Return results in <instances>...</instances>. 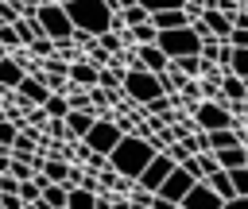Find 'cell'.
<instances>
[{
  "instance_id": "6da1fadb",
  "label": "cell",
  "mask_w": 248,
  "mask_h": 209,
  "mask_svg": "<svg viewBox=\"0 0 248 209\" xmlns=\"http://www.w3.org/2000/svg\"><path fill=\"white\" fill-rule=\"evenodd\" d=\"M151 155H155V147H151L147 135H140V132H124V135L116 139V147L108 151V166H112V174L136 182V174L147 166Z\"/></svg>"
},
{
  "instance_id": "7a4b0ae2",
  "label": "cell",
  "mask_w": 248,
  "mask_h": 209,
  "mask_svg": "<svg viewBox=\"0 0 248 209\" xmlns=\"http://www.w3.org/2000/svg\"><path fill=\"white\" fill-rule=\"evenodd\" d=\"M62 8H66V15H70L74 31H89V35L108 31V27H112V15H116V12L108 8V0H66Z\"/></svg>"
},
{
  "instance_id": "3957f363",
  "label": "cell",
  "mask_w": 248,
  "mask_h": 209,
  "mask_svg": "<svg viewBox=\"0 0 248 209\" xmlns=\"http://www.w3.org/2000/svg\"><path fill=\"white\" fill-rule=\"evenodd\" d=\"M120 93H124L132 104H147V101H155V97L163 93V85H159V74H151V70H143L140 62H132V66L124 70V77H120Z\"/></svg>"
},
{
  "instance_id": "277c9868",
  "label": "cell",
  "mask_w": 248,
  "mask_h": 209,
  "mask_svg": "<svg viewBox=\"0 0 248 209\" xmlns=\"http://www.w3.org/2000/svg\"><path fill=\"white\" fill-rule=\"evenodd\" d=\"M35 23H39V31L50 35L54 43H62V39L74 35V23H70V15H66V8H62L58 0H43V4L35 8Z\"/></svg>"
},
{
  "instance_id": "5b68a950",
  "label": "cell",
  "mask_w": 248,
  "mask_h": 209,
  "mask_svg": "<svg viewBox=\"0 0 248 209\" xmlns=\"http://www.w3.org/2000/svg\"><path fill=\"white\" fill-rule=\"evenodd\" d=\"M155 46H159L167 58H178V54H198L202 39L194 35L190 23H182V27H163V31H155Z\"/></svg>"
},
{
  "instance_id": "8992f818",
  "label": "cell",
  "mask_w": 248,
  "mask_h": 209,
  "mask_svg": "<svg viewBox=\"0 0 248 209\" xmlns=\"http://www.w3.org/2000/svg\"><path fill=\"white\" fill-rule=\"evenodd\" d=\"M120 135H124V132H120L116 120H97V116H93V124H89V132L81 135V143H85L89 151H97V155H108Z\"/></svg>"
},
{
  "instance_id": "52a82bcc",
  "label": "cell",
  "mask_w": 248,
  "mask_h": 209,
  "mask_svg": "<svg viewBox=\"0 0 248 209\" xmlns=\"http://www.w3.org/2000/svg\"><path fill=\"white\" fill-rule=\"evenodd\" d=\"M178 209H225V197H221L205 178H194L190 190L178 197Z\"/></svg>"
},
{
  "instance_id": "ba28073f",
  "label": "cell",
  "mask_w": 248,
  "mask_h": 209,
  "mask_svg": "<svg viewBox=\"0 0 248 209\" xmlns=\"http://www.w3.org/2000/svg\"><path fill=\"white\" fill-rule=\"evenodd\" d=\"M170 166H174V159H170L167 151H155V155L147 159V166L136 174V182H140L143 190H159V182L170 174Z\"/></svg>"
},
{
  "instance_id": "9c48e42d",
  "label": "cell",
  "mask_w": 248,
  "mask_h": 209,
  "mask_svg": "<svg viewBox=\"0 0 248 209\" xmlns=\"http://www.w3.org/2000/svg\"><path fill=\"white\" fill-rule=\"evenodd\" d=\"M190 182H194V174H190L186 166H178V163H174V166H170V174H167V178L159 182V190H155V194H159L163 201L178 205V197H182V194L190 190Z\"/></svg>"
},
{
  "instance_id": "30bf717a",
  "label": "cell",
  "mask_w": 248,
  "mask_h": 209,
  "mask_svg": "<svg viewBox=\"0 0 248 209\" xmlns=\"http://www.w3.org/2000/svg\"><path fill=\"white\" fill-rule=\"evenodd\" d=\"M136 62H140L143 70H151V74H163V70L170 66V58H167L155 43H136Z\"/></svg>"
},
{
  "instance_id": "8fae6325",
  "label": "cell",
  "mask_w": 248,
  "mask_h": 209,
  "mask_svg": "<svg viewBox=\"0 0 248 209\" xmlns=\"http://www.w3.org/2000/svg\"><path fill=\"white\" fill-rule=\"evenodd\" d=\"M35 209H66V182H43Z\"/></svg>"
},
{
  "instance_id": "7c38bea8",
  "label": "cell",
  "mask_w": 248,
  "mask_h": 209,
  "mask_svg": "<svg viewBox=\"0 0 248 209\" xmlns=\"http://www.w3.org/2000/svg\"><path fill=\"white\" fill-rule=\"evenodd\" d=\"M62 124H66V135H70V139H81V135L89 132V124H93V112H89V108H70V112L62 116Z\"/></svg>"
},
{
  "instance_id": "4fadbf2b",
  "label": "cell",
  "mask_w": 248,
  "mask_h": 209,
  "mask_svg": "<svg viewBox=\"0 0 248 209\" xmlns=\"http://www.w3.org/2000/svg\"><path fill=\"white\" fill-rule=\"evenodd\" d=\"M147 19L155 23V31H163V27H182V23H190V12H186V8H159V12H151Z\"/></svg>"
},
{
  "instance_id": "5bb4252c",
  "label": "cell",
  "mask_w": 248,
  "mask_h": 209,
  "mask_svg": "<svg viewBox=\"0 0 248 209\" xmlns=\"http://www.w3.org/2000/svg\"><path fill=\"white\" fill-rule=\"evenodd\" d=\"M23 74H27V70L4 50V54H0V89H16V85L23 81Z\"/></svg>"
},
{
  "instance_id": "9a60e30c",
  "label": "cell",
  "mask_w": 248,
  "mask_h": 209,
  "mask_svg": "<svg viewBox=\"0 0 248 209\" xmlns=\"http://www.w3.org/2000/svg\"><path fill=\"white\" fill-rule=\"evenodd\" d=\"M202 19H205V27H209L217 39H229V31H232V19H229L225 12H217V8H202Z\"/></svg>"
},
{
  "instance_id": "2e32d148",
  "label": "cell",
  "mask_w": 248,
  "mask_h": 209,
  "mask_svg": "<svg viewBox=\"0 0 248 209\" xmlns=\"http://www.w3.org/2000/svg\"><path fill=\"white\" fill-rule=\"evenodd\" d=\"M97 70H101V66H93V62H74V66H66V74H70L78 85H85V89L97 85Z\"/></svg>"
},
{
  "instance_id": "e0dca14e",
  "label": "cell",
  "mask_w": 248,
  "mask_h": 209,
  "mask_svg": "<svg viewBox=\"0 0 248 209\" xmlns=\"http://www.w3.org/2000/svg\"><path fill=\"white\" fill-rule=\"evenodd\" d=\"M221 97H225V101H244V81H240L232 70L221 74Z\"/></svg>"
},
{
  "instance_id": "ac0fdd59",
  "label": "cell",
  "mask_w": 248,
  "mask_h": 209,
  "mask_svg": "<svg viewBox=\"0 0 248 209\" xmlns=\"http://www.w3.org/2000/svg\"><path fill=\"white\" fill-rule=\"evenodd\" d=\"M205 182H209V186H213V190H217V194H221L225 201L232 197V178H229V170H225V166L209 170V174H205Z\"/></svg>"
},
{
  "instance_id": "d6986e66",
  "label": "cell",
  "mask_w": 248,
  "mask_h": 209,
  "mask_svg": "<svg viewBox=\"0 0 248 209\" xmlns=\"http://www.w3.org/2000/svg\"><path fill=\"white\" fill-rule=\"evenodd\" d=\"M229 178H232V197H248V163L244 166H225ZM229 197V201H232Z\"/></svg>"
},
{
  "instance_id": "ffe728a7",
  "label": "cell",
  "mask_w": 248,
  "mask_h": 209,
  "mask_svg": "<svg viewBox=\"0 0 248 209\" xmlns=\"http://www.w3.org/2000/svg\"><path fill=\"white\" fill-rule=\"evenodd\" d=\"M39 190H43V186H39L35 178H19V182H16V194H19L23 205H35V201H39Z\"/></svg>"
},
{
  "instance_id": "44dd1931",
  "label": "cell",
  "mask_w": 248,
  "mask_h": 209,
  "mask_svg": "<svg viewBox=\"0 0 248 209\" xmlns=\"http://www.w3.org/2000/svg\"><path fill=\"white\" fill-rule=\"evenodd\" d=\"M229 70L240 77V81H248V46H232V58H229Z\"/></svg>"
},
{
  "instance_id": "7402d4cb",
  "label": "cell",
  "mask_w": 248,
  "mask_h": 209,
  "mask_svg": "<svg viewBox=\"0 0 248 209\" xmlns=\"http://www.w3.org/2000/svg\"><path fill=\"white\" fill-rule=\"evenodd\" d=\"M116 15H120V19H124V27H132V23H143V19H147V15H151V12H147V8H143V4H128V8H120V12H116Z\"/></svg>"
},
{
  "instance_id": "603a6c76",
  "label": "cell",
  "mask_w": 248,
  "mask_h": 209,
  "mask_svg": "<svg viewBox=\"0 0 248 209\" xmlns=\"http://www.w3.org/2000/svg\"><path fill=\"white\" fill-rule=\"evenodd\" d=\"M120 77H124V70H108V66H101L97 70V85H105V89H120Z\"/></svg>"
},
{
  "instance_id": "cb8c5ba5",
  "label": "cell",
  "mask_w": 248,
  "mask_h": 209,
  "mask_svg": "<svg viewBox=\"0 0 248 209\" xmlns=\"http://www.w3.org/2000/svg\"><path fill=\"white\" fill-rule=\"evenodd\" d=\"M151 201H155V190H143V186L136 182V190H132L128 205H132V209H151Z\"/></svg>"
},
{
  "instance_id": "d4e9b609",
  "label": "cell",
  "mask_w": 248,
  "mask_h": 209,
  "mask_svg": "<svg viewBox=\"0 0 248 209\" xmlns=\"http://www.w3.org/2000/svg\"><path fill=\"white\" fill-rule=\"evenodd\" d=\"M27 46H31V54H39V58L54 54V39H50V35H35V39H31Z\"/></svg>"
},
{
  "instance_id": "484cf974",
  "label": "cell",
  "mask_w": 248,
  "mask_h": 209,
  "mask_svg": "<svg viewBox=\"0 0 248 209\" xmlns=\"http://www.w3.org/2000/svg\"><path fill=\"white\" fill-rule=\"evenodd\" d=\"M93 39H97V46H105V50H108V54H116V50H120V46H124V43H120V35H116V31H101V35H93Z\"/></svg>"
},
{
  "instance_id": "4316f807",
  "label": "cell",
  "mask_w": 248,
  "mask_h": 209,
  "mask_svg": "<svg viewBox=\"0 0 248 209\" xmlns=\"http://www.w3.org/2000/svg\"><path fill=\"white\" fill-rule=\"evenodd\" d=\"M0 46H4V50H8V46H19V35H16L12 23H0Z\"/></svg>"
},
{
  "instance_id": "83f0119b",
  "label": "cell",
  "mask_w": 248,
  "mask_h": 209,
  "mask_svg": "<svg viewBox=\"0 0 248 209\" xmlns=\"http://www.w3.org/2000/svg\"><path fill=\"white\" fill-rule=\"evenodd\" d=\"M136 4H143L147 12H159V8H182L186 0H136Z\"/></svg>"
},
{
  "instance_id": "f1b7e54d",
  "label": "cell",
  "mask_w": 248,
  "mask_h": 209,
  "mask_svg": "<svg viewBox=\"0 0 248 209\" xmlns=\"http://www.w3.org/2000/svg\"><path fill=\"white\" fill-rule=\"evenodd\" d=\"M229 43L232 46H248V27H232L229 31Z\"/></svg>"
},
{
  "instance_id": "f546056e",
  "label": "cell",
  "mask_w": 248,
  "mask_h": 209,
  "mask_svg": "<svg viewBox=\"0 0 248 209\" xmlns=\"http://www.w3.org/2000/svg\"><path fill=\"white\" fill-rule=\"evenodd\" d=\"M58 4H66V0H58Z\"/></svg>"
},
{
  "instance_id": "4dcf8cb0",
  "label": "cell",
  "mask_w": 248,
  "mask_h": 209,
  "mask_svg": "<svg viewBox=\"0 0 248 209\" xmlns=\"http://www.w3.org/2000/svg\"><path fill=\"white\" fill-rule=\"evenodd\" d=\"M0 54H4V46H0Z\"/></svg>"
}]
</instances>
